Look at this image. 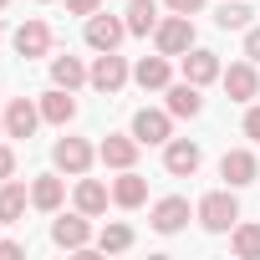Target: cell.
<instances>
[{"label":"cell","mask_w":260,"mask_h":260,"mask_svg":"<svg viewBox=\"0 0 260 260\" xmlns=\"http://www.w3.org/2000/svg\"><path fill=\"white\" fill-rule=\"evenodd\" d=\"M133 82L143 87V92H164L169 82H174V67H169V56L158 51V56H143L138 67H133Z\"/></svg>","instance_id":"obj_16"},{"label":"cell","mask_w":260,"mask_h":260,"mask_svg":"<svg viewBox=\"0 0 260 260\" xmlns=\"http://www.w3.org/2000/svg\"><path fill=\"white\" fill-rule=\"evenodd\" d=\"M11 174H16V153H11V148H6V143H0V184H6V179H11Z\"/></svg>","instance_id":"obj_31"},{"label":"cell","mask_w":260,"mask_h":260,"mask_svg":"<svg viewBox=\"0 0 260 260\" xmlns=\"http://www.w3.org/2000/svg\"><path fill=\"white\" fill-rule=\"evenodd\" d=\"M97 250H102V255H122V250H133V230H127L122 219L102 224V235H97Z\"/></svg>","instance_id":"obj_25"},{"label":"cell","mask_w":260,"mask_h":260,"mask_svg":"<svg viewBox=\"0 0 260 260\" xmlns=\"http://www.w3.org/2000/svg\"><path fill=\"white\" fill-rule=\"evenodd\" d=\"M189 219H194V214H189V199H184V194H169V199L153 204V230H158V235H179Z\"/></svg>","instance_id":"obj_14"},{"label":"cell","mask_w":260,"mask_h":260,"mask_svg":"<svg viewBox=\"0 0 260 260\" xmlns=\"http://www.w3.org/2000/svg\"><path fill=\"white\" fill-rule=\"evenodd\" d=\"M194 219H199L209 235H224V230H235V224H240V204H235V194H230V189H214V194H204V199H199Z\"/></svg>","instance_id":"obj_1"},{"label":"cell","mask_w":260,"mask_h":260,"mask_svg":"<svg viewBox=\"0 0 260 260\" xmlns=\"http://www.w3.org/2000/svg\"><path fill=\"white\" fill-rule=\"evenodd\" d=\"M36 122H41V102H31V97H11V107H6V138H31Z\"/></svg>","instance_id":"obj_13"},{"label":"cell","mask_w":260,"mask_h":260,"mask_svg":"<svg viewBox=\"0 0 260 260\" xmlns=\"http://www.w3.org/2000/svg\"><path fill=\"white\" fill-rule=\"evenodd\" d=\"M219 56L214 51H204V46H194V51H184V82H194V87H209V82H219Z\"/></svg>","instance_id":"obj_15"},{"label":"cell","mask_w":260,"mask_h":260,"mask_svg":"<svg viewBox=\"0 0 260 260\" xmlns=\"http://www.w3.org/2000/svg\"><path fill=\"white\" fill-rule=\"evenodd\" d=\"M164 92H169V102H164V107H169L174 117H199V112H204V97H199V87H194V82H169Z\"/></svg>","instance_id":"obj_17"},{"label":"cell","mask_w":260,"mask_h":260,"mask_svg":"<svg viewBox=\"0 0 260 260\" xmlns=\"http://www.w3.org/2000/svg\"><path fill=\"white\" fill-rule=\"evenodd\" d=\"M219 179H224L230 189H245V184L260 179V158H255L250 148H230V153L219 158Z\"/></svg>","instance_id":"obj_9"},{"label":"cell","mask_w":260,"mask_h":260,"mask_svg":"<svg viewBox=\"0 0 260 260\" xmlns=\"http://www.w3.org/2000/svg\"><path fill=\"white\" fill-rule=\"evenodd\" d=\"M61 199H67V184H61L56 174H41V179L31 184V204H36L41 214H56V209H61Z\"/></svg>","instance_id":"obj_21"},{"label":"cell","mask_w":260,"mask_h":260,"mask_svg":"<svg viewBox=\"0 0 260 260\" xmlns=\"http://www.w3.org/2000/svg\"><path fill=\"white\" fill-rule=\"evenodd\" d=\"M199 164H204L199 143H189V138H169V143H164V169H169L174 179H194Z\"/></svg>","instance_id":"obj_8"},{"label":"cell","mask_w":260,"mask_h":260,"mask_svg":"<svg viewBox=\"0 0 260 260\" xmlns=\"http://www.w3.org/2000/svg\"><path fill=\"white\" fill-rule=\"evenodd\" d=\"M107 199H112V189H107V184H97V179H82V184H77V209H82L87 219L107 214Z\"/></svg>","instance_id":"obj_23"},{"label":"cell","mask_w":260,"mask_h":260,"mask_svg":"<svg viewBox=\"0 0 260 260\" xmlns=\"http://www.w3.org/2000/svg\"><path fill=\"white\" fill-rule=\"evenodd\" d=\"M133 138L138 143H169L174 138V112L169 107H138L133 112Z\"/></svg>","instance_id":"obj_5"},{"label":"cell","mask_w":260,"mask_h":260,"mask_svg":"<svg viewBox=\"0 0 260 260\" xmlns=\"http://www.w3.org/2000/svg\"><path fill=\"white\" fill-rule=\"evenodd\" d=\"M41 6H46V0H41Z\"/></svg>","instance_id":"obj_37"},{"label":"cell","mask_w":260,"mask_h":260,"mask_svg":"<svg viewBox=\"0 0 260 260\" xmlns=\"http://www.w3.org/2000/svg\"><path fill=\"white\" fill-rule=\"evenodd\" d=\"M67 11H72V16H97L102 0H67Z\"/></svg>","instance_id":"obj_29"},{"label":"cell","mask_w":260,"mask_h":260,"mask_svg":"<svg viewBox=\"0 0 260 260\" xmlns=\"http://www.w3.org/2000/svg\"><path fill=\"white\" fill-rule=\"evenodd\" d=\"M92 158H97V148H92L87 138H56V148H51V164H56L61 174H72V179H82V174L92 169Z\"/></svg>","instance_id":"obj_4"},{"label":"cell","mask_w":260,"mask_h":260,"mask_svg":"<svg viewBox=\"0 0 260 260\" xmlns=\"http://www.w3.org/2000/svg\"><path fill=\"white\" fill-rule=\"evenodd\" d=\"M138 148H143V143H138L133 133H107V138L97 143V158H102L107 169H133V164H138Z\"/></svg>","instance_id":"obj_12"},{"label":"cell","mask_w":260,"mask_h":260,"mask_svg":"<svg viewBox=\"0 0 260 260\" xmlns=\"http://www.w3.org/2000/svg\"><path fill=\"white\" fill-rule=\"evenodd\" d=\"M153 46L164 51V56H184V51H194V16H169V21H158V31H153Z\"/></svg>","instance_id":"obj_2"},{"label":"cell","mask_w":260,"mask_h":260,"mask_svg":"<svg viewBox=\"0 0 260 260\" xmlns=\"http://www.w3.org/2000/svg\"><path fill=\"white\" fill-rule=\"evenodd\" d=\"M0 36H6V31H0Z\"/></svg>","instance_id":"obj_36"},{"label":"cell","mask_w":260,"mask_h":260,"mask_svg":"<svg viewBox=\"0 0 260 260\" xmlns=\"http://www.w3.org/2000/svg\"><path fill=\"white\" fill-rule=\"evenodd\" d=\"M77 117V102H72V92L67 87H51V92H41V122H56V127H67Z\"/></svg>","instance_id":"obj_20"},{"label":"cell","mask_w":260,"mask_h":260,"mask_svg":"<svg viewBox=\"0 0 260 260\" xmlns=\"http://www.w3.org/2000/svg\"><path fill=\"white\" fill-rule=\"evenodd\" d=\"M26 204H31V189L26 184H16V179L0 184V224H16L26 214Z\"/></svg>","instance_id":"obj_22"},{"label":"cell","mask_w":260,"mask_h":260,"mask_svg":"<svg viewBox=\"0 0 260 260\" xmlns=\"http://www.w3.org/2000/svg\"><path fill=\"white\" fill-rule=\"evenodd\" d=\"M122 36H127V21H117V16H107V11L87 16V46H92V51H117Z\"/></svg>","instance_id":"obj_7"},{"label":"cell","mask_w":260,"mask_h":260,"mask_svg":"<svg viewBox=\"0 0 260 260\" xmlns=\"http://www.w3.org/2000/svg\"><path fill=\"white\" fill-rule=\"evenodd\" d=\"M245 56H250V61H260V26H250V31H245Z\"/></svg>","instance_id":"obj_30"},{"label":"cell","mask_w":260,"mask_h":260,"mask_svg":"<svg viewBox=\"0 0 260 260\" xmlns=\"http://www.w3.org/2000/svg\"><path fill=\"white\" fill-rule=\"evenodd\" d=\"M169 11H179V16H199L204 11V0H164Z\"/></svg>","instance_id":"obj_28"},{"label":"cell","mask_w":260,"mask_h":260,"mask_svg":"<svg viewBox=\"0 0 260 260\" xmlns=\"http://www.w3.org/2000/svg\"><path fill=\"white\" fill-rule=\"evenodd\" d=\"M245 138H255V143H260V107H250V112H245Z\"/></svg>","instance_id":"obj_32"},{"label":"cell","mask_w":260,"mask_h":260,"mask_svg":"<svg viewBox=\"0 0 260 260\" xmlns=\"http://www.w3.org/2000/svg\"><path fill=\"white\" fill-rule=\"evenodd\" d=\"M122 21H127V36H153L158 31V0H127Z\"/></svg>","instance_id":"obj_19"},{"label":"cell","mask_w":260,"mask_h":260,"mask_svg":"<svg viewBox=\"0 0 260 260\" xmlns=\"http://www.w3.org/2000/svg\"><path fill=\"white\" fill-rule=\"evenodd\" d=\"M143 199H148V179H143V174H133V169H117L112 204H122V209H138Z\"/></svg>","instance_id":"obj_18"},{"label":"cell","mask_w":260,"mask_h":260,"mask_svg":"<svg viewBox=\"0 0 260 260\" xmlns=\"http://www.w3.org/2000/svg\"><path fill=\"white\" fill-rule=\"evenodd\" d=\"M127 77H133V72H127V61H122L117 51H97V61L87 67V82H92L97 92H107V97H112V92H122V82H127Z\"/></svg>","instance_id":"obj_3"},{"label":"cell","mask_w":260,"mask_h":260,"mask_svg":"<svg viewBox=\"0 0 260 260\" xmlns=\"http://www.w3.org/2000/svg\"><path fill=\"white\" fill-rule=\"evenodd\" d=\"M87 82V67L77 61V56H51V87H67V92H77Z\"/></svg>","instance_id":"obj_24"},{"label":"cell","mask_w":260,"mask_h":260,"mask_svg":"<svg viewBox=\"0 0 260 260\" xmlns=\"http://www.w3.org/2000/svg\"><path fill=\"white\" fill-rule=\"evenodd\" d=\"M6 6H11V0H0V11H6Z\"/></svg>","instance_id":"obj_35"},{"label":"cell","mask_w":260,"mask_h":260,"mask_svg":"<svg viewBox=\"0 0 260 260\" xmlns=\"http://www.w3.org/2000/svg\"><path fill=\"white\" fill-rule=\"evenodd\" d=\"M16 255H21V245H16V240H0V260H16Z\"/></svg>","instance_id":"obj_33"},{"label":"cell","mask_w":260,"mask_h":260,"mask_svg":"<svg viewBox=\"0 0 260 260\" xmlns=\"http://www.w3.org/2000/svg\"><path fill=\"white\" fill-rule=\"evenodd\" d=\"M51 245L56 250H87L92 245V224H87V214L77 209V214H61V219H51Z\"/></svg>","instance_id":"obj_6"},{"label":"cell","mask_w":260,"mask_h":260,"mask_svg":"<svg viewBox=\"0 0 260 260\" xmlns=\"http://www.w3.org/2000/svg\"><path fill=\"white\" fill-rule=\"evenodd\" d=\"M219 82H224L230 102H255V97H260V77H255V61H250V56L235 61L230 72H219Z\"/></svg>","instance_id":"obj_11"},{"label":"cell","mask_w":260,"mask_h":260,"mask_svg":"<svg viewBox=\"0 0 260 260\" xmlns=\"http://www.w3.org/2000/svg\"><path fill=\"white\" fill-rule=\"evenodd\" d=\"M0 133H6V112H0Z\"/></svg>","instance_id":"obj_34"},{"label":"cell","mask_w":260,"mask_h":260,"mask_svg":"<svg viewBox=\"0 0 260 260\" xmlns=\"http://www.w3.org/2000/svg\"><path fill=\"white\" fill-rule=\"evenodd\" d=\"M230 245H235L240 260H260V224H235Z\"/></svg>","instance_id":"obj_27"},{"label":"cell","mask_w":260,"mask_h":260,"mask_svg":"<svg viewBox=\"0 0 260 260\" xmlns=\"http://www.w3.org/2000/svg\"><path fill=\"white\" fill-rule=\"evenodd\" d=\"M250 16H255V11L245 6V0H224V6L214 11V21H219V31H245V26H250Z\"/></svg>","instance_id":"obj_26"},{"label":"cell","mask_w":260,"mask_h":260,"mask_svg":"<svg viewBox=\"0 0 260 260\" xmlns=\"http://www.w3.org/2000/svg\"><path fill=\"white\" fill-rule=\"evenodd\" d=\"M11 46H16V56L36 61V56H46V51H51V26H46V21H21V26H16V36H11Z\"/></svg>","instance_id":"obj_10"}]
</instances>
